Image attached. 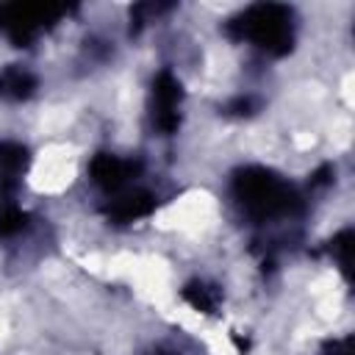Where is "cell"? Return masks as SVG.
<instances>
[{
  "label": "cell",
  "instance_id": "obj_1",
  "mask_svg": "<svg viewBox=\"0 0 355 355\" xmlns=\"http://www.w3.org/2000/svg\"><path fill=\"white\" fill-rule=\"evenodd\" d=\"M233 197L241 211L258 222L291 216L302 208L300 191L266 166H244L233 175Z\"/></svg>",
  "mask_w": 355,
  "mask_h": 355
},
{
  "label": "cell",
  "instance_id": "obj_2",
  "mask_svg": "<svg viewBox=\"0 0 355 355\" xmlns=\"http://www.w3.org/2000/svg\"><path fill=\"white\" fill-rule=\"evenodd\" d=\"M225 33L250 42L266 55H286L294 47V11L283 3H255L227 19Z\"/></svg>",
  "mask_w": 355,
  "mask_h": 355
},
{
  "label": "cell",
  "instance_id": "obj_3",
  "mask_svg": "<svg viewBox=\"0 0 355 355\" xmlns=\"http://www.w3.org/2000/svg\"><path fill=\"white\" fill-rule=\"evenodd\" d=\"M67 14H69L67 6L6 3L0 6V33H6L14 47H31L47 28H53Z\"/></svg>",
  "mask_w": 355,
  "mask_h": 355
},
{
  "label": "cell",
  "instance_id": "obj_4",
  "mask_svg": "<svg viewBox=\"0 0 355 355\" xmlns=\"http://www.w3.org/2000/svg\"><path fill=\"white\" fill-rule=\"evenodd\" d=\"M180 103H183V83L169 72L161 69L153 78V125L169 136L180 125Z\"/></svg>",
  "mask_w": 355,
  "mask_h": 355
},
{
  "label": "cell",
  "instance_id": "obj_5",
  "mask_svg": "<svg viewBox=\"0 0 355 355\" xmlns=\"http://www.w3.org/2000/svg\"><path fill=\"white\" fill-rule=\"evenodd\" d=\"M141 172V164L133 161V158H119L114 153H97L92 161H89V175L92 180L108 191V194H119L130 186V180Z\"/></svg>",
  "mask_w": 355,
  "mask_h": 355
},
{
  "label": "cell",
  "instance_id": "obj_6",
  "mask_svg": "<svg viewBox=\"0 0 355 355\" xmlns=\"http://www.w3.org/2000/svg\"><path fill=\"white\" fill-rule=\"evenodd\" d=\"M28 164H31V153L25 144L11 139L0 141V200L3 202H14L22 186V178L28 172Z\"/></svg>",
  "mask_w": 355,
  "mask_h": 355
},
{
  "label": "cell",
  "instance_id": "obj_7",
  "mask_svg": "<svg viewBox=\"0 0 355 355\" xmlns=\"http://www.w3.org/2000/svg\"><path fill=\"white\" fill-rule=\"evenodd\" d=\"M158 200L153 191L147 189H125L119 194L111 197L105 214L111 222H119V225H128V222H136V219H144L155 211Z\"/></svg>",
  "mask_w": 355,
  "mask_h": 355
},
{
  "label": "cell",
  "instance_id": "obj_8",
  "mask_svg": "<svg viewBox=\"0 0 355 355\" xmlns=\"http://www.w3.org/2000/svg\"><path fill=\"white\" fill-rule=\"evenodd\" d=\"M36 86H39L36 75L19 64H8L6 69H0V100L6 103H22L33 97Z\"/></svg>",
  "mask_w": 355,
  "mask_h": 355
},
{
  "label": "cell",
  "instance_id": "obj_9",
  "mask_svg": "<svg viewBox=\"0 0 355 355\" xmlns=\"http://www.w3.org/2000/svg\"><path fill=\"white\" fill-rule=\"evenodd\" d=\"M180 297H183L194 311H200V313H214L216 305H219V291H216L214 286H208V283H200V280L189 283V286L180 291Z\"/></svg>",
  "mask_w": 355,
  "mask_h": 355
},
{
  "label": "cell",
  "instance_id": "obj_10",
  "mask_svg": "<svg viewBox=\"0 0 355 355\" xmlns=\"http://www.w3.org/2000/svg\"><path fill=\"white\" fill-rule=\"evenodd\" d=\"M28 227V214L17 202H0V239L17 236Z\"/></svg>",
  "mask_w": 355,
  "mask_h": 355
},
{
  "label": "cell",
  "instance_id": "obj_11",
  "mask_svg": "<svg viewBox=\"0 0 355 355\" xmlns=\"http://www.w3.org/2000/svg\"><path fill=\"white\" fill-rule=\"evenodd\" d=\"M352 230L347 227V230H341L338 236H333V241H330V252H333V258H336V263L341 266V272L349 277V266H352Z\"/></svg>",
  "mask_w": 355,
  "mask_h": 355
},
{
  "label": "cell",
  "instance_id": "obj_12",
  "mask_svg": "<svg viewBox=\"0 0 355 355\" xmlns=\"http://www.w3.org/2000/svg\"><path fill=\"white\" fill-rule=\"evenodd\" d=\"M319 355H355V341L352 336H344V338H333L322 347Z\"/></svg>",
  "mask_w": 355,
  "mask_h": 355
},
{
  "label": "cell",
  "instance_id": "obj_13",
  "mask_svg": "<svg viewBox=\"0 0 355 355\" xmlns=\"http://www.w3.org/2000/svg\"><path fill=\"white\" fill-rule=\"evenodd\" d=\"M252 108H255L252 97H236V100H230L225 105V111L227 114H236V116H247V114H252Z\"/></svg>",
  "mask_w": 355,
  "mask_h": 355
},
{
  "label": "cell",
  "instance_id": "obj_14",
  "mask_svg": "<svg viewBox=\"0 0 355 355\" xmlns=\"http://www.w3.org/2000/svg\"><path fill=\"white\" fill-rule=\"evenodd\" d=\"M330 178H333V166H330V164H324L319 172H313L311 183H313V186H319V183H330Z\"/></svg>",
  "mask_w": 355,
  "mask_h": 355
},
{
  "label": "cell",
  "instance_id": "obj_15",
  "mask_svg": "<svg viewBox=\"0 0 355 355\" xmlns=\"http://www.w3.org/2000/svg\"><path fill=\"white\" fill-rule=\"evenodd\" d=\"M150 355H164V352H150Z\"/></svg>",
  "mask_w": 355,
  "mask_h": 355
}]
</instances>
